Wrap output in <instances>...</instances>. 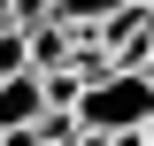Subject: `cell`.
<instances>
[{
    "label": "cell",
    "instance_id": "1",
    "mask_svg": "<svg viewBox=\"0 0 154 146\" xmlns=\"http://www.w3.org/2000/svg\"><path fill=\"white\" fill-rule=\"evenodd\" d=\"M146 115H154V85L131 62H116L93 85H77V123H93V131H131V123H146Z\"/></svg>",
    "mask_w": 154,
    "mask_h": 146
},
{
    "label": "cell",
    "instance_id": "5",
    "mask_svg": "<svg viewBox=\"0 0 154 146\" xmlns=\"http://www.w3.org/2000/svg\"><path fill=\"white\" fill-rule=\"evenodd\" d=\"M146 8H154V0H146Z\"/></svg>",
    "mask_w": 154,
    "mask_h": 146
},
{
    "label": "cell",
    "instance_id": "4",
    "mask_svg": "<svg viewBox=\"0 0 154 146\" xmlns=\"http://www.w3.org/2000/svg\"><path fill=\"white\" fill-rule=\"evenodd\" d=\"M0 23H8V0H0Z\"/></svg>",
    "mask_w": 154,
    "mask_h": 146
},
{
    "label": "cell",
    "instance_id": "3",
    "mask_svg": "<svg viewBox=\"0 0 154 146\" xmlns=\"http://www.w3.org/2000/svg\"><path fill=\"white\" fill-rule=\"evenodd\" d=\"M139 138H146V146H154V115H146V123H139Z\"/></svg>",
    "mask_w": 154,
    "mask_h": 146
},
{
    "label": "cell",
    "instance_id": "2",
    "mask_svg": "<svg viewBox=\"0 0 154 146\" xmlns=\"http://www.w3.org/2000/svg\"><path fill=\"white\" fill-rule=\"evenodd\" d=\"M38 108H46L38 69H8V77H0V123H31Z\"/></svg>",
    "mask_w": 154,
    "mask_h": 146
}]
</instances>
